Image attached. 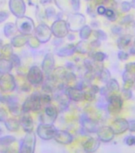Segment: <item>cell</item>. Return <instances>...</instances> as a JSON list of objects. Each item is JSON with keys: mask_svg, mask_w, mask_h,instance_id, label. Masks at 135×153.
<instances>
[{"mask_svg": "<svg viewBox=\"0 0 135 153\" xmlns=\"http://www.w3.org/2000/svg\"><path fill=\"white\" fill-rule=\"evenodd\" d=\"M87 1H89V0H87Z\"/></svg>", "mask_w": 135, "mask_h": 153, "instance_id": "4", "label": "cell"}, {"mask_svg": "<svg viewBox=\"0 0 135 153\" xmlns=\"http://www.w3.org/2000/svg\"><path fill=\"white\" fill-rule=\"evenodd\" d=\"M104 12H105V8L104 7H100L99 8H98V13L100 14H104Z\"/></svg>", "mask_w": 135, "mask_h": 153, "instance_id": "1", "label": "cell"}, {"mask_svg": "<svg viewBox=\"0 0 135 153\" xmlns=\"http://www.w3.org/2000/svg\"><path fill=\"white\" fill-rule=\"evenodd\" d=\"M132 7H133L134 8H135V0H133V1H132Z\"/></svg>", "mask_w": 135, "mask_h": 153, "instance_id": "3", "label": "cell"}, {"mask_svg": "<svg viewBox=\"0 0 135 153\" xmlns=\"http://www.w3.org/2000/svg\"><path fill=\"white\" fill-rule=\"evenodd\" d=\"M130 128L132 131H135V121L131 122V128Z\"/></svg>", "mask_w": 135, "mask_h": 153, "instance_id": "2", "label": "cell"}]
</instances>
